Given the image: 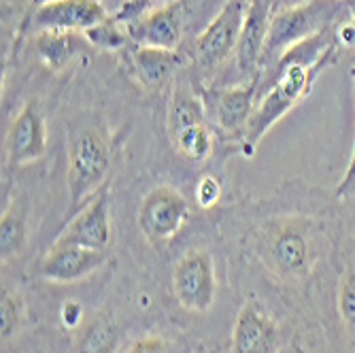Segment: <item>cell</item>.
Masks as SVG:
<instances>
[{"label":"cell","mask_w":355,"mask_h":353,"mask_svg":"<svg viewBox=\"0 0 355 353\" xmlns=\"http://www.w3.org/2000/svg\"><path fill=\"white\" fill-rule=\"evenodd\" d=\"M334 62H336V55L324 58L317 64H302V62H281L279 64L275 71L272 85L257 98L255 111H253V115L247 123V130L239 143L241 151L247 157H253L257 145L264 141V137L289 111L306 98L317 77Z\"/></svg>","instance_id":"cell-1"},{"label":"cell","mask_w":355,"mask_h":353,"mask_svg":"<svg viewBox=\"0 0 355 353\" xmlns=\"http://www.w3.org/2000/svg\"><path fill=\"white\" fill-rule=\"evenodd\" d=\"M345 11L343 0H306V3L275 11L260 62V96L272 85L275 69L285 51L319 35L340 21Z\"/></svg>","instance_id":"cell-2"},{"label":"cell","mask_w":355,"mask_h":353,"mask_svg":"<svg viewBox=\"0 0 355 353\" xmlns=\"http://www.w3.org/2000/svg\"><path fill=\"white\" fill-rule=\"evenodd\" d=\"M113 164V145L103 126L83 121L73 126L69 135V205L83 207L105 187Z\"/></svg>","instance_id":"cell-3"},{"label":"cell","mask_w":355,"mask_h":353,"mask_svg":"<svg viewBox=\"0 0 355 353\" xmlns=\"http://www.w3.org/2000/svg\"><path fill=\"white\" fill-rule=\"evenodd\" d=\"M191 217L189 200L181 189L168 183L151 187L139 207V228L151 247L168 245Z\"/></svg>","instance_id":"cell-4"},{"label":"cell","mask_w":355,"mask_h":353,"mask_svg":"<svg viewBox=\"0 0 355 353\" xmlns=\"http://www.w3.org/2000/svg\"><path fill=\"white\" fill-rule=\"evenodd\" d=\"M200 96L207 107L209 123L223 139L241 143L260 98L257 77L225 87H200Z\"/></svg>","instance_id":"cell-5"},{"label":"cell","mask_w":355,"mask_h":353,"mask_svg":"<svg viewBox=\"0 0 355 353\" xmlns=\"http://www.w3.org/2000/svg\"><path fill=\"white\" fill-rule=\"evenodd\" d=\"M247 0H228L209 26L193 39L191 60L202 73L217 71L225 60H230L239 47L245 24Z\"/></svg>","instance_id":"cell-6"},{"label":"cell","mask_w":355,"mask_h":353,"mask_svg":"<svg viewBox=\"0 0 355 353\" xmlns=\"http://www.w3.org/2000/svg\"><path fill=\"white\" fill-rule=\"evenodd\" d=\"M173 296L187 313L205 315L217 298V273L213 255L205 249H189L173 268Z\"/></svg>","instance_id":"cell-7"},{"label":"cell","mask_w":355,"mask_h":353,"mask_svg":"<svg viewBox=\"0 0 355 353\" xmlns=\"http://www.w3.org/2000/svg\"><path fill=\"white\" fill-rule=\"evenodd\" d=\"M187 17V0H173L162 7H153L123 24L128 37L137 45L159 47L177 51L183 41V28Z\"/></svg>","instance_id":"cell-8"},{"label":"cell","mask_w":355,"mask_h":353,"mask_svg":"<svg viewBox=\"0 0 355 353\" xmlns=\"http://www.w3.org/2000/svg\"><path fill=\"white\" fill-rule=\"evenodd\" d=\"M49 143L47 121L37 103H26L11 119L5 135V155L9 166L35 164L45 155Z\"/></svg>","instance_id":"cell-9"},{"label":"cell","mask_w":355,"mask_h":353,"mask_svg":"<svg viewBox=\"0 0 355 353\" xmlns=\"http://www.w3.org/2000/svg\"><path fill=\"white\" fill-rule=\"evenodd\" d=\"M111 196L109 189L103 187L94 198H89L77 215L64 226L53 243L81 245L96 251H109L111 245Z\"/></svg>","instance_id":"cell-10"},{"label":"cell","mask_w":355,"mask_h":353,"mask_svg":"<svg viewBox=\"0 0 355 353\" xmlns=\"http://www.w3.org/2000/svg\"><path fill=\"white\" fill-rule=\"evenodd\" d=\"M309 221L287 219L275 228L268 241V255L285 277H302L313 260V239Z\"/></svg>","instance_id":"cell-11"},{"label":"cell","mask_w":355,"mask_h":353,"mask_svg":"<svg viewBox=\"0 0 355 353\" xmlns=\"http://www.w3.org/2000/svg\"><path fill=\"white\" fill-rule=\"evenodd\" d=\"M107 262V251H96L81 245L51 243L39 262V277L51 283H77L92 277Z\"/></svg>","instance_id":"cell-12"},{"label":"cell","mask_w":355,"mask_h":353,"mask_svg":"<svg viewBox=\"0 0 355 353\" xmlns=\"http://www.w3.org/2000/svg\"><path fill=\"white\" fill-rule=\"evenodd\" d=\"M281 332L270 313L255 300L243 304L232 328L230 353H279Z\"/></svg>","instance_id":"cell-13"},{"label":"cell","mask_w":355,"mask_h":353,"mask_svg":"<svg viewBox=\"0 0 355 353\" xmlns=\"http://www.w3.org/2000/svg\"><path fill=\"white\" fill-rule=\"evenodd\" d=\"M275 0H247L245 24L234 51V64L241 75L255 79L260 75V62L268 37L270 19L275 15Z\"/></svg>","instance_id":"cell-14"},{"label":"cell","mask_w":355,"mask_h":353,"mask_svg":"<svg viewBox=\"0 0 355 353\" xmlns=\"http://www.w3.org/2000/svg\"><path fill=\"white\" fill-rule=\"evenodd\" d=\"M109 17L103 0H49L37 7L32 24L39 30L85 32Z\"/></svg>","instance_id":"cell-15"},{"label":"cell","mask_w":355,"mask_h":353,"mask_svg":"<svg viewBox=\"0 0 355 353\" xmlns=\"http://www.w3.org/2000/svg\"><path fill=\"white\" fill-rule=\"evenodd\" d=\"M130 60H132V71L139 77L141 85L151 92H157L164 85H168L183 64V55L179 51L145 47V45H137L130 53Z\"/></svg>","instance_id":"cell-16"},{"label":"cell","mask_w":355,"mask_h":353,"mask_svg":"<svg viewBox=\"0 0 355 353\" xmlns=\"http://www.w3.org/2000/svg\"><path fill=\"white\" fill-rule=\"evenodd\" d=\"M83 43H87L83 32H71V30H39V35L35 39L41 62L53 73L67 69L83 51Z\"/></svg>","instance_id":"cell-17"},{"label":"cell","mask_w":355,"mask_h":353,"mask_svg":"<svg viewBox=\"0 0 355 353\" xmlns=\"http://www.w3.org/2000/svg\"><path fill=\"white\" fill-rule=\"evenodd\" d=\"M198 123H209L207 107L200 92H196L189 83H177L171 96L168 115H166V128L171 139L181 130H185V128Z\"/></svg>","instance_id":"cell-18"},{"label":"cell","mask_w":355,"mask_h":353,"mask_svg":"<svg viewBox=\"0 0 355 353\" xmlns=\"http://www.w3.org/2000/svg\"><path fill=\"white\" fill-rule=\"evenodd\" d=\"M28 196L19 194L9 200L0 217V255L3 262H11L26 247L28 241Z\"/></svg>","instance_id":"cell-19"},{"label":"cell","mask_w":355,"mask_h":353,"mask_svg":"<svg viewBox=\"0 0 355 353\" xmlns=\"http://www.w3.org/2000/svg\"><path fill=\"white\" fill-rule=\"evenodd\" d=\"M171 141L177 153L191 164H205L213 153V130L209 123L189 126Z\"/></svg>","instance_id":"cell-20"},{"label":"cell","mask_w":355,"mask_h":353,"mask_svg":"<svg viewBox=\"0 0 355 353\" xmlns=\"http://www.w3.org/2000/svg\"><path fill=\"white\" fill-rule=\"evenodd\" d=\"M83 37L87 39V45L101 49V51H121L128 47V43H132L128 37V30L121 21L115 17H109L101 21L98 26H94L83 32Z\"/></svg>","instance_id":"cell-21"},{"label":"cell","mask_w":355,"mask_h":353,"mask_svg":"<svg viewBox=\"0 0 355 353\" xmlns=\"http://www.w3.org/2000/svg\"><path fill=\"white\" fill-rule=\"evenodd\" d=\"M115 341V330L111 328L107 319H96L79 338L77 353H113Z\"/></svg>","instance_id":"cell-22"},{"label":"cell","mask_w":355,"mask_h":353,"mask_svg":"<svg viewBox=\"0 0 355 353\" xmlns=\"http://www.w3.org/2000/svg\"><path fill=\"white\" fill-rule=\"evenodd\" d=\"M21 319H24V304L19 296L3 287V298H0V332H3V341L13 338V334L21 326Z\"/></svg>","instance_id":"cell-23"},{"label":"cell","mask_w":355,"mask_h":353,"mask_svg":"<svg viewBox=\"0 0 355 353\" xmlns=\"http://www.w3.org/2000/svg\"><path fill=\"white\" fill-rule=\"evenodd\" d=\"M338 313L345 326L355 334V268L340 277L338 285Z\"/></svg>","instance_id":"cell-24"},{"label":"cell","mask_w":355,"mask_h":353,"mask_svg":"<svg viewBox=\"0 0 355 353\" xmlns=\"http://www.w3.org/2000/svg\"><path fill=\"white\" fill-rule=\"evenodd\" d=\"M193 198L200 209H213L221 200V183L215 175H202L193 187Z\"/></svg>","instance_id":"cell-25"},{"label":"cell","mask_w":355,"mask_h":353,"mask_svg":"<svg viewBox=\"0 0 355 353\" xmlns=\"http://www.w3.org/2000/svg\"><path fill=\"white\" fill-rule=\"evenodd\" d=\"M123 353H171V345L162 336H143L128 345Z\"/></svg>","instance_id":"cell-26"},{"label":"cell","mask_w":355,"mask_h":353,"mask_svg":"<svg viewBox=\"0 0 355 353\" xmlns=\"http://www.w3.org/2000/svg\"><path fill=\"white\" fill-rule=\"evenodd\" d=\"M351 75L355 79V67L351 69ZM355 191V139H353V149H351V157H349V164H347V171L340 179V183L336 185V196L343 198V196H351Z\"/></svg>","instance_id":"cell-27"},{"label":"cell","mask_w":355,"mask_h":353,"mask_svg":"<svg viewBox=\"0 0 355 353\" xmlns=\"http://www.w3.org/2000/svg\"><path fill=\"white\" fill-rule=\"evenodd\" d=\"M149 3L151 0H137V3H125L121 5V9L113 15L117 21H121V24H128V21H132L135 17H139L141 13H145L147 9H149Z\"/></svg>","instance_id":"cell-28"},{"label":"cell","mask_w":355,"mask_h":353,"mask_svg":"<svg viewBox=\"0 0 355 353\" xmlns=\"http://www.w3.org/2000/svg\"><path fill=\"white\" fill-rule=\"evenodd\" d=\"M81 304L75 302V300H69L67 304L62 307V322L64 326H69V328H75L79 324V319H81Z\"/></svg>","instance_id":"cell-29"},{"label":"cell","mask_w":355,"mask_h":353,"mask_svg":"<svg viewBox=\"0 0 355 353\" xmlns=\"http://www.w3.org/2000/svg\"><path fill=\"white\" fill-rule=\"evenodd\" d=\"M343 5H345L347 19L355 26V0H343Z\"/></svg>","instance_id":"cell-30"},{"label":"cell","mask_w":355,"mask_h":353,"mask_svg":"<svg viewBox=\"0 0 355 353\" xmlns=\"http://www.w3.org/2000/svg\"><path fill=\"white\" fill-rule=\"evenodd\" d=\"M30 3L39 7V5H45V3H49V0H30Z\"/></svg>","instance_id":"cell-31"},{"label":"cell","mask_w":355,"mask_h":353,"mask_svg":"<svg viewBox=\"0 0 355 353\" xmlns=\"http://www.w3.org/2000/svg\"><path fill=\"white\" fill-rule=\"evenodd\" d=\"M275 3H279V0H275Z\"/></svg>","instance_id":"cell-32"}]
</instances>
